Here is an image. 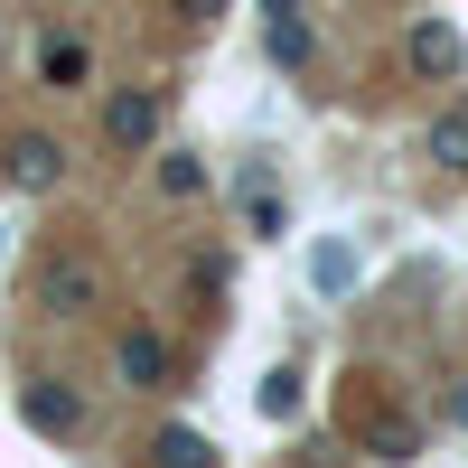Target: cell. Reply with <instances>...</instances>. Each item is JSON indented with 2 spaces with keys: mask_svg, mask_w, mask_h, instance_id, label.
<instances>
[{
  "mask_svg": "<svg viewBox=\"0 0 468 468\" xmlns=\"http://www.w3.org/2000/svg\"><path fill=\"white\" fill-rule=\"evenodd\" d=\"M112 375H122L132 394H160V384H169V337L160 328H122V337H112Z\"/></svg>",
  "mask_w": 468,
  "mask_h": 468,
  "instance_id": "cell-5",
  "label": "cell"
},
{
  "mask_svg": "<svg viewBox=\"0 0 468 468\" xmlns=\"http://www.w3.org/2000/svg\"><path fill=\"white\" fill-rule=\"evenodd\" d=\"M271 57H282V66H309V57H319V37L300 28V10H291V19H271Z\"/></svg>",
  "mask_w": 468,
  "mask_h": 468,
  "instance_id": "cell-15",
  "label": "cell"
},
{
  "mask_svg": "<svg viewBox=\"0 0 468 468\" xmlns=\"http://www.w3.org/2000/svg\"><path fill=\"white\" fill-rule=\"evenodd\" d=\"M225 291H234V262H225V253H197V262H187V300H197V309H225Z\"/></svg>",
  "mask_w": 468,
  "mask_h": 468,
  "instance_id": "cell-10",
  "label": "cell"
},
{
  "mask_svg": "<svg viewBox=\"0 0 468 468\" xmlns=\"http://www.w3.org/2000/svg\"><path fill=\"white\" fill-rule=\"evenodd\" d=\"M103 291H112V262L94 244H48L37 253V309L48 319H85V309H103Z\"/></svg>",
  "mask_w": 468,
  "mask_h": 468,
  "instance_id": "cell-1",
  "label": "cell"
},
{
  "mask_svg": "<svg viewBox=\"0 0 468 468\" xmlns=\"http://www.w3.org/2000/svg\"><path fill=\"white\" fill-rule=\"evenodd\" d=\"M160 160V197H207V169H197V150H150Z\"/></svg>",
  "mask_w": 468,
  "mask_h": 468,
  "instance_id": "cell-12",
  "label": "cell"
},
{
  "mask_svg": "<svg viewBox=\"0 0 468 468\" xmlns=\"http://www.w3.org/2000/svg\"><path fill=\"white\" fill-rule=\"evenodd\" d=\"M178 19H187V28H207V19H225V0H178Z\"/></svg>",
  "mask_w": 468,
  "mask_h": 468,
  "instance_id": "cell-16",
  "label": "cell"
},
{
  "mask_svg": "<svg viewBox=\"0 0 468 468\" xmlns=\"http://www.w3.org/2000/svg\"><path fill=\"white\" fill-rule=\"evenodd\" d=\"M431 160L441 169H468V112H441V122H431Z\"/></svg>",
  "mask_w": 468,
  "mask_h": 468,
  "instance_id": "cell-14",
  "label": "cell"
},
{
  "mask_svg": "<svg viewBox=\"0 0 468 468\" xmlns=\"http://www.w3.org/2000/svg\"><path fill=\"white\" fill-rule=\"evenodd\" d=\"M253 412H262V421H291V412H300V366H271L262 394H253Z\"/></svg>",
  "mask_w": 468,
  "mask_h": 468,
  "instance_id": "cell-13",
  "label": "cell"
},
{
  "mask_svg": "<svg viewBox=\"0 0 468 468\" xmlns=\"http://www.w3.org/2000/svg\"><path fill=\"white\" fill-rule=\"evenodd\" d=\"M57 178H66V141H57V132H10V141H0V187L48 197Z\"/></svg>",
  "mask_w": 468,
  "mask_h": 468,
  "instance_id": "cell-3",
  "label": "cell"
},
{
  "mask_svg": "<svg viewBox=\"0 0 468 468\" xmlns=\"http://www.w3.org/2000/svg\"><path fill=\"white\" fill-rule=\"evenodd\" d=\"M309 282H319L328 300L356 291V244H346V234H319V244H309Z\"/></svg>",
  "mask_w": 468,
  "mask_h": 468,
  "instance_id": "cell-9",
  "label": "cell"
},
{
  "mask_svg": "<svg viewBox=\"0 0 468 468\" xmlns=\"http://www.w3.org/2000/svg\"><path fill=\"white\" fill-rule=\"evenodd\" d=\"M160 122H169V103L150 85H112L103 94V150H122V160H150V150H160Z\"/></svg>",
  "mask_w": 468,
  "mask_h": 468,
  "instance_id": "cell-2",
  "label": "cell"
},
{
  "mask_svg": "<svg viewBox=\"0 0 468 468\" xmlns=\"http://www.w3.org/2000/svg\"><path fill=\"white\" fill-rule=\"evenodd\" d=\"M150 459H169V468H197V459H216V441H207V431H187V421H169V431H150Z\"/></svg>",
  "mask_w": 468,
  "mask_h": 468,
  "instance_id": "cell-11",
  "label": "cell"
},
{
  "mask_svg": "<svg viewBox=\"0 0 468 468\" xmlns=\"http://www.w3.org/2000/svg\"><path fill=\"white\" fill-rule=\"evenodd\" d=\"M37 85H48V94L94 85V48H85V37H66V28H48V37H37Z\"/></svg>",
  "mask_w": 468,
  "mask_h": 468,
  "instance_id": "cell-7",
  "label": "cell"
},
{
  "mask_svg": "<svg viewBox=\"0 0 468 468\" xmlns=\"http://www.w3.org/2000/svg\"><path fill=\"white\" fill-rule=\"evenodd\" d=\"M19 412H28L37 441H85V403H75L57 375H28V384H19Z\"/></svg>",
  "mask_w": 468,
  "mask_h": 468,
  "instance_id": "cell-4",
  "label": "cell"
},
{
  "mask_svg": "<svg viewBox=\"0 0 468 468\" xmlns=\"http://www.w3.org/2000/svg\"><path fill=\"white\" fill-rule=\"evenodd\" d=\"M356 441H366L375 459H421V421L394 412V403H356Z\"/></svg>",
  "mask_w": 468,
  "mask_h": 468,
  "instance_id": "cell-6",
  "label": "cell"
},
{
  "mask_svg": "<svg viewBox=\"0 0 468 468\" xmlns=\"http://www.w3.org/2000/svg\"><path fill=\"white\" fill-rule=\"evenodd\" d=\"M441 421H459V431H468V384H450V394H441Z\"/></svg>",
  "mask_w": 468,
  "mask_h": 468,
  "instance_id": "cell-17",
  "label": "cell"
},
{
  "mask_svg": "<svg viewBox=\"0 0 468 468\" xmlns=\"http://www.w3.org/2000/svg\"><path fill=\"white\" fill-rule=\"evenodd\" d=\"M459 57H468V48H459V28H450V19H421V28L403 37V66H412V75H431V85H441V75H459Z\"/></svg>",
  "mask_w": 468,
  "mask_h": 468,
  "instance_id": "cell-8",
  "label": "cell"
}]
</instances>
